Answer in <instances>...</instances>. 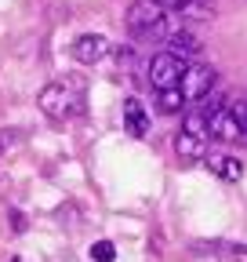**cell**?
<instances>
[{
  "instance_id": "1",
  "label": "cell",
  "mask_w": 247,
  "mask_h": 262,
  "mask_svg": "<svg viewBox=\"0 0 247 262\" xmlns=\"http://www.w3.org/2000/svg\"><path fill=\"white\" fill-rule=\"evenodd\" d=\"M40 110L51 117V120H77L84 117V84L80 80H55L40 91Z\"/></svg>"
},
{
  "instance_id": "2",
  "label": "cell",
  "mask_w": 247,
  "mask_h": 262,
  "mask_svg": "<svg viewBox=\"0 0 247 262\" xmlns=\"http://www.w3.org/2000/svg\"><path fill=\"white\" fill-rule=\"evenodd\" d=\"M128 29H131V37H138V40H153V37L167 40L178 26H175L171 11L160 8L157 0H135L131 11H128Z\"/></svg>"
},
{
  "instance_id": "3",
  "label": "cell",
  "mask_w": 247,
  "mask_h": 262,
  "mask_svg": "<svg viewBox=\"0 0 247 262\" xmlns=\"http://www.w3.org/2000/svg\"><path fill=\"white\" fill-rule=\"evenodd\" d=\"M185 66H189V62L175 58L171 51H160V55L149 58V66H145L149 77H145V80H149V88H157V91L178 88V84H182V73H185Z\"/></svg>"
},
{
  "instance_id": "4",
  "label": "cell",
  "mask_w": 247,
  "mask_h": 262,
  "mask_svg": "<svg viewBox=\"0 0 247 262\" xmlns=\"http://www.w3.org/2000/svg\"><path fill=\"white\" fill-rule=\"evenodd\" d=\"M214 80H218V73H214L211 66H185L178 88L185 95V102H200V98H207L214 91Z\"/></svg>"
},
{
  "instance_id": "5",
  "label": "cell",
  "mask_w": 247,
  "mask_h": 262,
  "mask_svg": "<svg viewBox=\"0 0 247 262\" xmlns=\"http://www.w3.org/2000/svg\"><path fill=\"white\" fill-rule=\"evenodd\" d=\"M109 55V40L102 37V33H80V37L73 40V58L84 62V66H95Z\"/></svg>"
},
{
  "instance_id": "6",
  "label": "cell",
  "mask_w": 247,
  "mask_h": 262,
  "mask_svg": "<svg viewBox=\"0 0 247 262\" xmlns=\"http://www.w3.org/2000/svg\"><path fill=\"white\" fill-rule=\"evenodd\" d=\"M207 131H211V139H218V142H233V139H240V124H236L233 110H229V106H222V102L211 110Z\"/></svg>"
},
{
  "instance_id": "7",
  "label": "cell",
  "mask_w": 247,
  "mask_h": 262,
  "mask_svg": "<svg viewBox=\"0 0 247 262\" xmlns=\"http://www.w3.org/2000/svg\"><path fill=\"white\" fill-rule=\"evenodd\" d=\"M124 127L131 131L135 139H145L149 135V113H145V106L138 102V98H124Z\"/></svg>"
},
{
  "instance_id": "8",
  "label": "cell",
  "mask_w": 247,
  "mask_h": 262,
  "mask_svg": "<svg viewBox=\"0 0 247 262\" xmlns=\"http://www.w3.org/2000/svg\"><path fill=\"white\" fill-rule=\"evenodd\" d=\"M204 164H207V171H214V175L226 179V182H236L243 175V160H236L229 153H211V157H204Z\"/></svg>"
},
{
  "instance_id": "9",
  "label": "cell",
  "mask_w": 247,
  "mask_h": 262,
  "mask_svg": "<svg viewBox=\"0 0 247 262\" xmlns=\"http://www.w3.org/2000/svg\"><path fill=\"white\" fill-rule=\"evenodd\" d=\"M167 51H171L175 58H182V62H189V58L200 51V40L193 37L189 29H175L171 37H167Z\"/></svg>"
},
{
  "instance_id": "10",
  "label": "cell",
  "mask_w": 247,
  "mask_h": 262,
  "mask_svg": "<svg viewBox=\"0 0 247 262\" xmlns=\"http://www.w3.org/2000/svg\"><path fill=\"white\" fill-rule=\"evenodd\" d=\"M175 149H178L182 160H204V157H207V153H204V139L189 135V131H182V135L175 139Z\"/></svg>"
},
{
  "instance_id": "11",
  "label": "cell",
  "mask_w": 247,
  "mask_h": 262,
  "mask_svg": "<svg viewBox=\"0 0 247 262\" xmlns=\"http://www.w3.org/2000/svg\"><path fill=\"white\" fill-rule=\"evenodd\" d=\"M182 106H185L182 88H167V91H160V110H164V113H182Z\"/></svg>"
},
{
  "instance_id": "12",
  "label": "cell",
  "mask_w": 247,
  "mask_h": 262,
  "mask_svg": "<svg viewBox=\"0 0 247 262\" xmlns=\"http://www.w3.org/2000/svg\"><path fill=\"white\" fill-rule=\"evenodd\" d=\"M116 258V248L109 241H95L91 244V262H113Z\"/></svg>"
},
{
  "instance_id": "13",
  "label": "cell",
  "mask_w": 247,
  "mask_h": 262,
  "mask_svg": "<svg viewBox=\"0 0 247 262\" xmlns=\"http://www.w3.org/2000/svg\"><path fill=\"white\" fill-rule=\"evenodd\" d=\"M229 110H233V117H236L240 131H247V98H240V102H233Z\"/></svg>"
},
{
  "instance_id": "14",
  "label": "cell",
  "mask_w": 247,
  "mask_h": 262,
  "mask_svg": "<svg viewBox=\"0 0 247 262\" xmlns=\"http://www.w3.org/2000/svg\"><path fill=\"white\" fill-rule=\"evenodd\" d=\"M157 4H160V8H167V11H185V8L193 4V0H157Z\"/></svg>"
},
{
  "instance_id": "15",
  "label": "cell",
  "mask_w": 247,
  "mask_h": 262,
  "mask_svg": "<svg viewBox=\"0 0 247 262\" xmlns=\"http://www.w3.org/2000/svg\"><path fill=\"white\" fill-rule=\"evenodd\" d=\"M11 226L22 233V229H26V215H22V211H11Z\"/></svg>"
},
{
  "instance_id": "16",
  "label": "cell",
  "mask_w": 247,
  "mask_h": 262,
  "mask_svg": "<svg viewBox=\"0 0 247 262\" xmlns=\"http://www.w3.org/2000/svg\"><path fill=\"white\" fill-rule=\"evenodd\" d=\"M11 142H15V139H11V135H0V153H4V149H8V146H11Z\"/></svg>"
},
{
  "instance_id": "17",
  "label": "cell",
  "mask_w": 247,
  "mask_h": 262,
  "mask_svg": "<svg viewBox=\"0 0 247 262\" xmlns=\"http://www.w3.org/2000/svg\"><path fill=\"white\" fill-rule=\"evenodd\" d=\"M11 262H22V258H11Z\"/></svg>"
}]
</instances>
